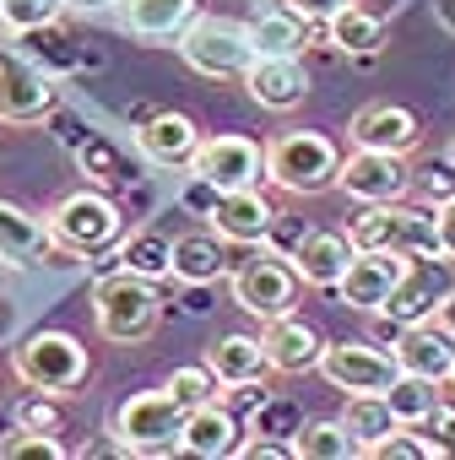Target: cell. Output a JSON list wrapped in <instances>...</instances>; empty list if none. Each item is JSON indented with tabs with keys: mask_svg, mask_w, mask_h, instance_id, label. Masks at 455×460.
<instances>
[{
	"mask_svg": "<svg viewBox=\"0 0 455 460\" xmlns=\"http://www.w3.org/2000/svg\"><path fill=\"white\" fill-rule=\"evenodd\" d=\"M195 17H201V0H120V28L147 44L179 39Z\"/></svg>",
	"mask_w": 455,
	"mask_h": 460,
	"instance_id": "cb8c5ba5",
	"label": "cell"
},
{
	"mask_svg": "<svg viewBox=\"0 0 455 460\" xmlns=\"http://www.w3.org/2000/svg\"><path fill=\"white\" fill-rule=\"evenodd\" d=\"M239 455L245 460H299V449H293V438H277V433H250V438H239Z\"/></svg>",
	"mask_w": 455,
	"mask_h": 460,
	"instance_id": "ab89813d",
	"label": "cell"
},
{
	"mask_svg": "<svg viewBox=\"0 0 455 460\" xmlns=\"http://www.w3.org/2000/svg\"><path fill=\"white\" fill-rule=\"evenodd\" d=\"M12 374L28 390H49V395H76L93 374L87 347L71 331H33L12 347Z\"/></svg>",
	"mask_w": 455,
	"mask_h": 460,
	"instance_id": "7a4b0ae2",
	"label": "cell"
},
{
	"mask_svg": "<svg viewBox=\"0 0 455 460\" xmlns=\"http://www.w3.org/2000/svg\"><path fill=\"white\" fill-rule=\"evenodd\" d=\"M60 109L55 71H44L28 49L0 55V125H44Z\"/></svg>",
	"mask_w": 455,
	"mask_h": 460,
	"instance_id": "9c48e42d",
	"label": "cell"
},
{
	"mask_svg": "<svg viewBox=\"0 0 455 460\" xmlns=\"http://www.w3.org/2000/svg\"><path fill=\"white\" fill-rule=\"evenodd\" d=\"M417 184H423V195H428V206H433V211H439V206H450V200H455V157H450V152H444V157H433V163L423 168V179H417Z\"/></svg>",
	"mask_w": 455,
	"mask_h": 460,
	"instance_id": "74e56055",
	"label": "cell"
},
{
	"mask_svg": "<svg viewBox=\"0 0 455 460\" xmlns=\"http://www.w3.org/2000/svg\"><path fill=\"white\" fill-rule=\"evenodd\" d=\"M439 320H444V325H450V331H455V293H450V298H444V304H439Z\"/></svg>",
	"mask_w": 455,
	"mask_h": 460,
	"instance_id": "7dc6e473",
	"label": "cell"
},
{
	"mask_svg": "<svg viewBox=\"0 0 455 460\" xmlns=\"http://www.w3.org/2000/svg\"><path fill=\"white\" fill-rule=\"evenodd\" d=\"M433 17H439L444 33H455V0H433Z\"/></svg>",
	"mask_w": 455,
	"mask_h": 460,
	"instance_id": "f6af8a7d",
	"label": "cell"
},
{
	"mask_svg": "<svg viewBox=\"0 0 455 460\" xmlns=\"http://www.w3.org/2000/svg\"><path fill=\"white\" fill-rule=\"evenodd\" d=\"M245 93H250L261 109L288 114V109H299V103L309 98V71H304L299 55H255L250 71H245Z\"/></svg>",
	"mask_w": 455,
	"mask_h": 460,
	"instance_id": "ac0fdd59",
	"label": "cell"
},
{
	"mask_svg": "<svg viewBox=\"0 0 455 460\" xmlns=\"http://www.w3.org/2000/svg\"><path fill=\"white\" fill-rule=\"evenodd\" d=\"M55 250L60 244L49 234V222H39L17 200H0V266H44Z\"/></svg>",
	"mask_w": 455,
	"mask_h": 460,
	"instance_id": "603a6c76",
	"label": "cell"
},
{
	"mask_svg": "<svg viewBox=\"0 0 455 460\" xmlns=\"http://www.w3.org/2000/svg\"><path fill=\"white\" fill-rule=\"evenodd\" d=\"M168 390H174L184 406H206V401H217V395H222V385H217V374H211L206 363L174 368V374H168Z\"/></svg>",
	"mask_w": 455,
	"mask_h": 460,
	"instance_id": "8d00e7d4",
	"label": "cell"
},
{
	"mask_svg": "<svg viewBox=\"0 0 455 460\" xmlns=\"http://www.w3.org/2000/svg\"><path fill=\"white\" fill-rule=\"evenodd\" d=\"M66 444L44 428H17L12 438H0V460H60Z\"/></svg>",
	"mask_w": 455,
	"mask_h": 460,
	"instance_id": "d590c367",
	"label": "cell"
},
{
	"mask_svg": "<svg viewBox=\"0 0 455 460\" xmlns=\"http://www.w3.org/2000/svg\"><path fill=\"white\" fill-rule=\"evenodd\" d=\"M250 44H255V55H304L309 22L293 17L288 6H282V12H266L261 22H250Z\"/></svg>",
	"mask_w": 455,
	"mask_h": 460,
	"instance_id": "4dcf8cb0",
	"label": "cell"
},
{
	"mask_svg": "<svg viewBox=\"0 0 455 460\" xmlns=\"http://www.w3.org/2000/svg\"><path fill=\"white\" fill-rule=\"evenodd\" d=\"M342 146L320 130H288L266 146V179L288 195H320V190H336V173H342Z\"/></svg>",
	"mask_w": 455,
	"mask_h": 460,
	"instance_id": "3957f363",
	"label": "cell"
},
{
	"mask_svg": "<svg viewBox=\"0 0 455 460\" xmlns=\"http://www.w3.org/2000/svg\"><path fill=\"white\" fill-rule=\"evenodd\" d=\"M120 266L136 271V277H147V282H163V277H174V239L141 227V234H130L120 244Z\"/></svg>",
	"mask_w": 455,
	"mask_h": 460,
	"instance_id": "f546056e",
	"label": "cell"
},
{
	"mask_svg": "<svg viewBox=\"0 0 455 460\" xmlns=\"http://www.w3.org/2000/svg\"><path fill=\"white\" fill-rule=\"evenodd\" d=\"M352 146H374V152H412L423 141V125L406 103H363L347 125Z\"/></svg>",
	"mask_w": 455,
	"mask_h": 460,
	"instance_id": "44dd1931",
	"label": "cell"
},
{
	"mask_svg": "<svg viewBox=\"0 0 455 460\" xmlns=\"http://www.w3.org/2000/svg\"><path fill=\"white\" fill-rule=\"evenodd\" d=\"M417 428H428V433H439L444 444H455V406H444V401H439V406H433Z\"/></svg>",
	"mask_w": 455,
	"mask_h": 460,
	"instance_id": "7bdbcfd3",
	"label": "cell"
},
{
	"mask_svg": "<svg viewBox=\"0 0 455 460\" xmlns=\"http://www.w3.org/2000/svg\"><path fill=\"white\" fill-rule=\"evenodd\" d=\"M342 422H347V433L358 438V449H369L374 438H385L390 428H401V417H396V406H390L385 395H347Z\"/></svg>",
	"mask_w": 455,
	"mask_h": 460,
	"instance_id": "1f68e13d",
	"label": "cell"
},
{
	"mask_svg": "<svg viewBox=\"0 0 455 460\" xmlns=\"http://www.w3.org/2000/svg\"><path fill=\"white\" fill-rule=\"evenodd\" d=\"M320 374H326V385L342 390V395H385V390L396 385L401 363H396V352L369 347V341H326Z\"/></svg>",
	"mask_w": 455,
	"mask_h": 460,
	"instance_id": "8fae6325",
	"label": "cell"
},
{
	"mask_svg": "<svg viewBox=\"0 0 455 460\" xmlns=\"http://www.w3.org/2000/svg\"><path fill=\"white\" fill-rule=\"evenodd\" d=\"M385 401L396 406V417H401V422H423V417L439 406V385H433V379H423V374H406V368H401V374H396V385L385 390Z\"/></svg>",
	"mask_w": 455,
	"mask_h": 460,
	"instance_id": "d6a6232c",
	"label": "cell"
},
{
	"mask_svg": "<svg viewBox=\"0 0 455 460\" xmlns=\"http://www.w3.org/2000/svg\"><path fill=\"white\" fill-rule=\"evenodd\" d=\"M444 152H450V157H455V136H450V146H444Z\"/></svg>",
	"mask_w": 455,
	"mask_h": 460,
	"instance_id": "c3c4849f",
	"label": "cell"
},
{
	"mask_svg": "<svg viewBox=\"0 0 455 460\" xmlns=\"http://www.w3.org/2000/svg\"><path fill=\"white\" fill-rule=\"evenodd\" d=\"M71 152H76V168L87 173V184H98V190H109V195L130 184V157H125L109 136L82 130V136H71Z\"/></svg>",
	"mask_w": 455,
	"mask_h": 460,
	"instance_id": "4316f807",
	"label": "cell"
},
{
	"mask_svg": "<svg viewBox=\"0 0 455 460\" xmlns=\"http://www.w3.org/2000/svg\"><path fill=\"white\" fill-rule=\"evenodd\" d=\"M228 239L217 234H179L174 239V282H190V288H206V282H222L228 271V250H222Z\"/></svg>",
	"mask_w": 455,
	"mask_h": 460,
	"instance_id": "484cf974",
	"label": "cell"
},
{
	"mask_svg": "<svg viewBox=\"0 0 455 460\" xmlns=\"http://www.w3.org/2000/svg\"><path fill=\"white\" fill-rule=\"evenodd\" d=\"M412 163L406 152H374V146H352L342 157V173H336V190L352 195L358 206H374V200H406L412 195Z\"/></svg>",
	"mask_w": 455,
	"mask_h": 460,
	"instance_id": "30bf717a",
	"label": "cell"
},
{
	"mask_svg": "<svg viewBox=\"0 0 455 460\" xmlns=\"http://www.w3.org/2000/svg\"><path fill=\"white\" fill-rule=\"evenodd\" d=\"M352 255H358V244L347 234H331V227H309V234H299V244L288 250V261L304 277V288H331V293L342 288Z\"/></svg>",
	"mask_w": 455,
	"mask_h": 460,
	"instance_id": "d6986e66",
	"label": "cell"
},
{
	"mask_svg": "<svg viewBox=\"0 0 455 460\" xmlns=\"http://www.w3.org/2000/svg\"><path fill=\"white\" fill-rule=\"evenodd\" d=\"M17 422H22V428H44V433H60V428H66V417H60V406H55L49 390H39L33 401H22Z\"/></svg>",
	"mask_w": 455,
	"mask_h": 460,
	"instance_id": "f35d334b",
	"label": "cell"
},
{
	"mask_svg": "<svg viewBox=\"0 0 455 460\" xmlns=\"http://www.w3.org/2000/svg\"><path fill=\"white\" fill-rule=\"evenodd\" d=\"M347 239L358 250H390V255H444L433 211H417L406 200H374L347 222Z\"/></svg>",
	"mask_w": 455,
	"mask_h": 460,
	"instance_id": "277c9868",
	"label": "cell"
},
{
	"mask_svg": "<svg viewBox=\"0 0 455 460\" xmlns=\"http://www.w3.org/2000/svg\"><path fill=\"white\" fill-rule=\"evenodd\" d=\"M406 266H412V255H390V250H358L336 293H342V304H347V309H358V314H379V309L390 304V293L401 288Z\"/></svg>",
	"mask_w": 455,
	"mask_h": 460,
	"instance_id": "5bb4252c",
	"label": "cell"
},
{
	"mask_svg": "<svg viewBox=\"0 0 455 460\" xmlns=\"http://www.w3.org/2000/svg\"><path fill=\"white\" fill-rule=\"evenodd\" d=\"M184 417H190V406L163 385V390H141V395H130L120 411H114V438H120V449H136V455H168V449H179V433H184Z\"/></svg>",
	"mask_w": 455,
	"mask_h": 460,
	"instance_id": "8992f818",
	"label": "cell"
},
{
	"mask_svg": "<svg viewBox=\"0 0 455 460\" xmlns=\"http://www.w3.org/2000/svg\"><path fill=\"white\" fill-rule=\"evenodd\" d=\"M239 438H245V417L217 395L206 406H190L184 433H179V449L195 455V460H228V455H239Z\"/></svg>",
	"mask_w": 455,
	"mask_h": 460,
	"instance_id": "e0dca14e",
	"label": "cell"
},
{
	"mask_svg": "<svg viewBox=\"0 0 455 460\" xmlns=\"http://www.w3.org/2000/svg\"><path fill=\"white\" fill-rule=\"evenodd\" d=\"M179 55H184V66L195 71V76H239L245 82V71H250V60H255V44H250V28L245 22H228V17H195L179 39Z\"/></svg>",
	"mask_w": 455,
	"mask_h": 460,
	"instance_id": "ba28073f",
	"label": "cell"
},
{
	"mask_svg": "<svg viewBox=\"0 0 455 460\" xmlns=\"http://www.w3.org/2000/svg\"><path fill=\"white\" fill-rule=\"evenodd\" d=\"M201 363L217 374L222 390H228V385H266V374H272V358H266L261 336H239V331H234V336H217Z\"/></svg>",
	"mask_w": 455,
	"mask_h": 460,
	"instance_id": "d4e9b609",
	"label": "cell"
},
{
	"mask_svg": "<svg viewBox=\"0 0 455 460\" xmlns=\"http://www.w3.org/2000/svg\"><path fill=\"white\" fill-rule=\"evenodd\" d=\"M195 146H201V130H195L190 114L163 109V114H147V119L136 125V152H141L152 168H190Z\"/></svg>",
	"mask_w": 455,
	"mask_h": 460,
	"instance_id": "7402d4cb",
	"label": "cell"
},
{
	"mask_svg": "<svg viewBox=\"0 0 455 460\" xmlns=\"http://www.w3.org/2000/svg\"><path fill=\"white\" fill-rule=\"evenodd\" d=\"M282 6H288L293 17H304L309 28H326V22H331L342 6H347V0H282Z\"/></svg>",
	"mask_w": 455,
	"mask_h": 460,
	"instance_id": "b9f144b4",
	"label": "cell"
},
{
	"mask_svg": "<svg viewBox=\"0 0 455 460\" xmlns=\"http://www.w3.org/2000/svg\"><path fill=\"white\" fill-rule=\"evenodd\" d=\"M206 222L228 244H266L277 234V206L261 195V184H245V190H217Z\"/></svg>",
	"mask_w": 455,
	"mask_h": 460,
	"instance_id": "9a60e30c",
	"label": "cell"
},
{
	"mask_svg": "<svg viewBox=\"0 0 455 460\" xmlns=\"http://www.w3.org/2000/svg\"><path fill=\"white\" fill-rule=\"evenodd\" d=\"M261 347L272 358V374H309V368H320V352H326V341L315 336V325L299 320L293 309L261 320Z\"/></svg>",
	"mask_w": 455,
	"mask_h": 460,
	"instance_id": "ffe728a7",
	"label": "cell"
},
{
	"mask_svg": "<svg viewBox=\"0 0 455 460\" xmlns=\"http://www.w3.org/2000/svg\"><path fill=\"white\" fill-rule=\"evenodd\" d=\"M433 222H439V244H444V255L455 261V200H450V206H439V211H433Z\"/></svg>",
	"mask_w": 455,
	"mask_h": 460,
	"instance_id": "ee69618b",
	"label": "cell"
},
{
	"mask_svg": "<svg viewBox=\"0 0 455 460\" xmlns=\"http://www.w3.org/2000/svg\"><path fill=\"white\" fill-rule=\"evenodd\" d=\"M157 314H163L157 282H147V277H136L125 266H114V271H103L93 282V320H98L103 341H120V347L147 341L157 331Z\"/></svg>",
	"mask_w": 455,
	"mask_h": 460,
	"instance_id": "6da1fadb",
	"label": "cell"
},
{
	"mask_svg": "<svg viewBox=\"0 0 455 460\" xmlns=\"http://www.w3.org/2000/svg\"><path fill=\"white\" fill-rule=\"evenodd\" d=\"M326 39H331V49L369 60V55L385 49V17H374V12H363V6H352V0H347V6L326 22Z\"/></svg>",
	"mask_w": 455,
	"mask_h": 460,
	"instance_id": "83f0119b",
	"label": "cell"
},
{
	"mask_svg": "<svg viewBox=\"0 0 455 460\" xmlns=\"http://www.w3.org/2000/svg\"><path fill=\"white\" fill-rule=\"evenodd\" d=\"M44 222H49V234H55V244L66 255H103V250H114L125 239V217H120L114 195L98 190V184L71 190Z\"/></svg>",
	"mask_w": 455,
	"mask_h": 460,
	"instance_id": "5b68a950",
	"label": "cell"
},
{
	"mask_svg": "<svg viewBox=\"0 0 455 460\" xmlns=\"http://www.w3.org/2000/svg\"><path fill=\"white\" fill-rule=\"evenodd\" d=\"M66 12H71L66 0H0V28H12V33L22 39V33L55 28Z\"/></svg>",
	"mask_w": 455,
	"mask_h": 460,
	"instance_id": "836d02e7",
	"label": "cell"
},
{
	"mask_svg": "<svg viewBox=\"0 0 455 460\" xmlns=\"http://www.w3.org/2000/svg\"><path fill=\"white\" fill-rule=\"evenodd\" d=\"M255 428H261V433H277V438H282V433L293 438V433H299V417H293V406H282V401H266V406L255 411Z\"/></svg>",
	"mask_w": 455,
	"mask_h": 460,
	"instance_id": "60d3db41",
	"label": "cell"
},
{
	"mask_svg": "<svg viewBox=\"0 0 455 460\" xmlns=\"http://www.w3.org/2000/svg\"><path fill=\"white\" fill-rule=\"evenodd\" d=\"M390 352H396V363H401L406 374H423V379H433V385H450V368H455V331H450L439 314H433V320H412V325L396 331Z\"/></svg>",
	"mask_w": 455,
	"mask_h": 460,
	"instance_id": "2e32d148",
	"label": "cell"
},
{
	"mask_svg": "<svg viewBox=\"0 0 455 460\" xmlns=\"http://www.w3.org/2000/svg\"><path fill=\"white\" fill-rule=\"evenodd\" d=\"M450 385H455V368H450Z\"/></svg>",
	"mask_w": 455,
	"mask_h": 460,
	"instance_id": "681fc988",
	"label": "cell"
},
{
	"mask_svg": "<svg viewBox=\"0 0 455 460\" xmlns=\"http://www.w3.org/2000/svg\"><path fill=\"white\" fill-rule=\"evenodd\" d=\"M293 449H299V460H347V455H363V449H358V438L347 433V422H342V417H315V422H299Z\"/></svg>",
	"mask_w": 455,
	"mask_h": 460,
	"instance_id": "f1b7e54d",
	"label": "cell"
},
{
	"mask_svg": "<svg viewBox=\"0 0 455 460\" xmlns=\"http://www.w3.org/2000/svg\"><path fill=\"white\" fill-rule=\"evenodd\" d=\"M22 44H28V55H33L44 71H76V66H82V55H76L71 39L60 33V22H55V28H39V33H22Z\"/></svg>",
	"mask_w": 455,
	"mask_h": 460,
	"instance_id": "e575fe53",
	"label": "cell"
},
{
	"mask_svg": "<svg viewBox=\"0 0 455 460\" xmlns=\"http://www.w3.org/2000/svg\"><path fill=\"white\" fill-rule=\"evenodd\" d=\"M455 293V261L450 255H412L401 288L390 293V304L379 314H390L396 325H412V320H433L439 304Z\"/></svg>",
	"mask_w": 455,
	"mask_h": 460,
	"instance_id": "7c38bea8",
	"label": "cell"
},
{
	"mask_svg": "<svg viewBox=\"0 0 455 460\" xmlns=\"http://www.w3.org/2000/svg\"><path fill=\"white\" fill-rule=\"evenodd\" d=\"M228 288H234V304L255 320H272V314H288L299 304V288L304 277L293 271L288 255L277 250H250L234 271H228Z\"/></svg>",
	"mask_w": 455,
	"mask_h": 460,
	"instance_id": "52a82bcc",
	"label": "cell"
},
{
	"mask_svg": "<svg viewBox=\"0 0 455 460\" xmlns=\"http://www.w3.org/2000/svg\"><path fill=\"white\" fill-rule=\"evenodd\" d=\"M66 6H71V12H87V17H98V12H109V6H114V0H66Z\"/></svg>",
	"mask_w": 455,
	"mask_h": 460,
	"instance_id": "bcb514c9",
	"label": "cell"
},
{
	"mask_svg": "<svg viewBox=\"0 0 455 460\" xmlns=\"http://www.w3.org/2000/svg\"><path fill=\"white\" fill-rule=\"evenodd\" d=\"M190 173L206 179L211 190H245V184H261L266 152L250 136H201V146L190 157Z\"/></svg>",
	"mask_w": 455,
	"mask_h": 460,
	"instance_id": "4fadbf2b",
	"label": "cell"
}]
</instances>
